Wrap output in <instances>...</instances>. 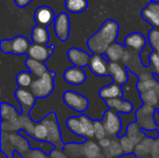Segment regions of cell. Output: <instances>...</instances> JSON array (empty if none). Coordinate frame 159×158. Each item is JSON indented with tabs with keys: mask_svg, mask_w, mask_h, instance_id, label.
I'll return each instance as SVG.
<instances>
[{
	"mask_svg": "<svg viewBox=\"0 0 159 158\" xmlns=\"http://www.w3.org/2000/svg\"><path fill=\"white\" fill-rule=\"evenodd\" d=\"M119 34V24L116 20L107 19L100 29L87 40V47L93 54L103 55L108 47L116 43Z\"/></svg>",
	"mask_w": 159,
	"mask_h": 158,
	"instance_id": "cell-1",
	"label": "cell"
},
{
	"mask_svg": "<svg viewBox=\"0 0 159 158\" xmlns=\"http://www.w3.org/2000/svg\"><path fill=\"white\" fill-rule=\"evenodd\" d=\"M55 73L49 70L42 76L34 78L29 89L37 100H44L52 94L55 88Z\"/></svg>",
	"mask_w": 159,
	"mask_h": 158,
	"instance_id": "cell-2",
	"label": "cell"
},
{
	"mask_svg": "<svg viewBox=\"0 0 159 158\" xmlns=\"http://www.w3.org/2000/svg\"><path fill=\"white\" fill-rule=\"evenodd\" d=\"M40 122L44 124L48 131V136L47 142L52 143L56 149H63L64 147V142L62 141L61 137V127L59 124V120L56 116V114L54 112L48 113L46 116H44Z\"/></svg>",
	"mask_w": 159,
	"mask_h": 158,
	"instance_id": "cell-3",
	"label": "cell"
},
{
	"mask_svg": "<svg viewBox=\"0 0 159 158\" xmlns=\"http://www.w3.org/2000/svg\"><path fill=\"white\" fill-rule=\"evenodd\" d=\"M32 43L23 35H17L11 39H2L0 49L3 54H13L16 56L27 55Z\"/></svg>",
	"mask_w": 159,
	"mask_h": 158,
	"instance_id": "cell-4",
	"label": "cell"
},
{
	"mask_svg": "<svg viewBox=\"0 0 159 158\" xmlns=\"http://www.w3.org/2000/svg\"><path fill=\"white\" fill-rule=\"evenodd\" d=\"M129 78L128 83L122 86V89L124 93L123 99L130 102L134 107L133 112L137 113V111L143 105V101L141 99V93L137 88V83L139 81V78L137 74H135L130 71L129 72Z\"/></svg>",
	"mask_w": 159,
	"mask_h": 158,
	"instance_id": "cell-5",
	"label": "cell"
},
{
	"mask_svg": "<svg viewBox=\"0 0 159 158\" xmlns=\"http://www.w3.org/2000/svg\"><path fill=\"white\" fill-rule=\"evenodd\" d=\"M62 101L68 108L80 115L85 114L89 107V99L74 90L64 91L62 95Z\"/></svg>",
	"mask_w": 159,
	"mask_h": 158,
	"instance_id": "cell-6",
	"label": "cell"
},
{
	"mask_svg": "<svg viewBox=\"0 0 159 158\" xmlns=\"http://www.w3.org/2000/svg\"><path fill=\"white\" fill-rule=\"evenodd\" d=\"M102 121L103 123L104 129L106 130L107 136L110 138H117L122 130V121L119 114L114 110L108 109L105 111Z\"/></svg>",
	"mask_w": 159,
	"mask_h": 158,
	"instance_id": "cell-7",
	"label": "cell"
},
{
	"mask_svg": "<svg viewBox=\"0 0 159 158\" xmlns=\"http://www.w3.org/2000/svg\"><path fill=\"white\" fill-rule=\"evenodd\" d=\"M157 108L148 106V105H143L136 113V118L137 123L142 128V129L146 130H153L157 129V126L155 123L154 115Z\"/></svg>",
	"mask_w": 159,
	"mask_h": 158,
	"instance_id": "cell-8",
	"label": "cell"
},
{
	"mask_svg": "<svg viewBox=\"0 0 159 158\" xmlns=\"http://www.w3.org/2000/svg\"><path fill=\"white\" fill-rule=\"evenodd\" d=\"M15 100H17L20 106L21 114L27 115H30V112L34 109L37 102L36 97L32 93L30 89L21 88H19L15 91Z\"/></svg>",
	"mask_w": 159,
	"mask_h": 158,
	"instance_id": "cell-9",
	"label": "cell"
},
{
	"mask_svg": "<svg viewBox=\"0 0 159 158\" xmlns=\"http://www.w3.org/2000/svg\"><path fill=\"white\" fill-rule=\"evenodd\" d=\"M54 32L57 38L62 42L67 41L70 35V18L65 12L58 14L54 21Z\"/></svg>",
	"mask_w": 159,
	"mask_h": 158,
	"instance_id": "cell-10",
	"label": "cell"
},
{
	"mask_svg": "<svg viewBox=\"0 0 159 158\" xmlns=\"http://www.w3.org/2000/svg\"><path fill=\"white\" fill-rule=\"evenodd\" d=\"M54 49H55L54 45L45 46V45H38V44L32 43L27 52V56L28 58L34 59L35 61L46 62L54 52Z\"/></svg>",
	"mask_w": 159,
	"mask_h": 158,
	"instance_id": "cell-11",
	"label": "cell"
},
{
	"mask_svg": "<svg viewBox=\"0 0 159 158\" xmlns=\"http://www.w3.org/2000/svg\"><path fill=\"white\" fill-rule=\"evenodd\" d=\"M129 69L120 62H109V76L112 77L114 83L121 87L128 83L129 78Z\"/></svg>",
	"mask_w": 159,
	"mask_h": 158,
	"instance_id": "cell-12",
	"label": "cell"
},
{
	"mask_svg": "<svg viewBox=\"0 0 159 158\" xmlns=\"http://www.w3.org/2000/svg\"><path fill=\"white\" fill-rule=\"evenodd\" d=\"M147 42H148L147 38L142 33L133 32L125 37L124 46L126 47V48L140 54L147 45Z\"/></svg>",
	"mask_w": 159,
	"mask_h": 158,
	"instance_id": "cell-13",
	"label": "cell"
},
{
	"mask_svg": "<svg viewBox=\"0 0 159 158\" xmlns=\"http://www.w3.org/2000/svg\"><path fill=\"white\" fill-rule=\"evenodd\" d=\"M90 72L99 77L109 76V62L102 57V55L93 54L89 64Z\"/></svg>",
	"mask_w": 159,
	"mask_h": 158,
	"instance_id": "cell-14",
	"label": "cell"
},
{
	"mask_svg": "<svg viewBox=\"0 0 159 158\" xmlns=\"http://www.w3.org/2000/svg\"><path fill=\"white\" fill-rule=\"evenodd\" d=\"M63 79L67 84L77 87L86 83L87 73L85 72L83 68L71 66L64 71Z\"/></svg>",
	"mask_w": 159,
	"mask_h": 158,
	"instance_id": "cell-15",
	"label": "cell"
},
{
	"mask_svg": "<svg viewBox=\"0 0 159 158\" xmlns=\"http://www.w3.org/2000/svg\"><path fill=\"white\" fill-rule=\"evenodd\" d=\"M91 56L92 55L90 53L78 47H70L67 52V58L73 64V66L80 68H85L89 66Z\"/></svg>",
	"mask_w": 159,
	"mask_h": 158,
	"instance_id": "cell-16",
	"label": "cell"
},
{
	"mask_svg": "<svg viewBox=\"0 0 159 158\" xmlns=\"http://www.w3.org/2000/svg\"><path fill=\"white\" fill-rule=\"evenodd\" d=\"M54 10L48 6H41L34 10V19L37 25L48 27L55 21Z\"/></svg>",
	"mask_w": 159,
	"mask_h": 158,
	"instance_id": "cell-17",
	"label": "cell"
},
{
	"mask_svg": "<svg viewBox=\"0 0 159 158\" xmlns=\"http://www.w3.org/2000/svg\"><path fill=\"white\" fill-rule=\"evenodd\" d=\"M141 16L153 28H159V2H150L141 11Z\"/></svg>",
	"mask_w": 159,
	"mask_h": 158,
	"instance_id": "cell-18",
	"label": "cell"
},
{
	"mask_svg": "<svg viewBox=\"0 0 159 158\" xmlns=\"http://www.w3.org/2000/svg\"><path fill=\"white\" fill-rule=\"evenodd\" d=\"M19 134L21 135L22 137H24L28 141V143H29V146H30L31 150H41L42 152H44L48 156H50V154L56 149V147L52 143H50L48 142L37 141L34 138H33L32 136H30L29 134H27L23 130H20Z\"/></svg>",
	"mask_w": 159,
	"mask_h": 158,
	"instance_id": "cell-19",
	"label": "cell"
},
{
	"mask_svg": "<svg viewBox=\"0 0 159 158\" xmlns=\"http://www.w3.org/2000/svg\"><path fill=\"white\" fill-rule=\"evenodd\" d=\"M98 94H99L100 98L105 102V101L112 100V99L123 98L124 93H123L122 87L113 82L109 85L102 87L100 88Z\"/></svg>",
	"mask_w": 159,
	"mask_h": 158,
	"instance_id": "cell-20",
	"label": "cell"
},
{
	"mask_svg": "<svg viewBox=\"0 0 159 158\" xmlns=\"http://www.w3.org/2000/svg\"><path fill=\"white\" fill-rule=\"evenodd\" d=\"M105 104L108 109L114 110L118 114H130L134 110L132 103L129 101L124 100L123 98L105 101Z\"/></svg>",
	"mask_w": 159,
	"mask_h": 158,
	"instance_id": "cell-21",
	"label": "cell"
},
{
	"mask_svg": "<svg viewBox=\"0 0 159 158\" xmlns=\"http://www.w3.org/2000/svg\"><path fill=\"white\" fill-rule=\"evenodd\" d=\"M8 141H9L10 144L15 148V151L18 152L20 156L24 155L25 153H27L28 151L31 150L28 141L24 137L20 135L19 132L10 133L8 135Z\"/></svg>",
	"mask_w": 159,
	"mask_h": 158,
	"instance_id": "cell-22",
	"label": "cell"
},
{
	"mask_svg": "<svg viewBox=\"0 0 159 158\" xmlns=\"http://www.w3.org/2000/svg\"><path fill=\"white\" fill-rule=\"evenodd\" d=\"M32 42L38 45H45L48 46L49 42V33L47 27L41 25H35L32 29Z\"/></svg>",
	"mask_w": 159,
	"mask_h": 158,
	"instance_id": "cell-23",
	"label": "cell"
},
{
	"mask_svg": "<svg viewBox=\"0 0 159 158\" xmlns=\"http://www.w3.org/2000/svg\"><path fill=\"white\" fill-rule=\"evenodd\" d=\"M25 67L35 78L42 76L44 74L49 71V69L48 68L45 62L38 61L31 58H27L25 60Z\"/></svg>",
	"mask_w": 159,
	"mask_h": 158,
	"instance_id": "cell-24",
	"label": "cell"
},
{
	"mask_svg": "<svg viewBox=\"0 0 159 158\" xmlns=\"http://www.w3.org/2000/svg\"><path fill=\"white\" fill-rule=\"evenodd\" d=\"M83 149L85 158H105L103 153L101 152L99 143H96L95 142L87 140L86 142L83 143Z\"/></svg>",
	"mask_w": 159,
	"mask_h": 158,
	"instance_id": "cell-25",
	"label": "cell"
},
{
	"mask_svg": "<svg viewBox=\"0 0 159 158\" xmlns=\"http://www.w3.org/2000/svg\"><path fill=\"white\" fill-rule=\"evenodd\" d=\"M125 51H126V47L124 45L116 42L108 47V49L104 54L108 58L109 61L118 62L119 61H121Z\"/></svg>",
	"mask_w": 159,
	"mask_h": 158,
	"instance_id": "cell-26",
	"label": "cell"
},
{
	"mask_svg": "<svg viewBox=\"0 0 159 158\" xmlns=\"http://www.w3.org/2000/svg\"><path fill=\"white\" fill-rule=\"evenodd\" d=\"M20 112L9 102H2L0 104V116L2 121H10L20 116Z\"/></svg>",
	"mask_w": 159,
	"mask_h": 158,
	"instance_id": "cell-27",
	"label": "cell"
},
{
	"mask_svg": "<svg viewBox=\"0 0 159 158\" xmlns=\"http://www.w3.org/2000/svg\"><path fill=\"white\" fill-rule=\"evenodd\" d=\"M126 135L134 142L135 145L140 144V143L145 139L143 130L142 129V128L139 126V124H138L137 122L131 123V124L128 127L127 134H126Z\"/></svg>",
	"mask_w": 159,
	"mask_h": 158,
	"instance_id": "cell-28",
	"label": "cell"
},
{
	"mask_svg": "<svg viewBox=\"0 0 159 158\" xmlns=\"http://www.w3.org/2000/svg\"><path fill=\"white\" fill-rule=\"evenodd\" d=\"M65 124H66L68 130L72 134H75L78 137L84 138L83 125H82V122L79 118V115L78 116H76V115L70 116L69 118H67L65 120Z\"/></svg>",
	"mask_w": 159,
	"mask_h": 158,
	"instance_id": "cell-29",
	"label": "cell"
},
{
	"mask_svg": "<svg viewBox=\"0 0 159 158\" xmlns=\"http://www.w3.org/2000/svg\"><path fill=\"white\" fill-rule=\"evenodd\" d=\"M64 7L70 13L78 14L89 7L88 0H64Z\"/></svg>",
	"mask_w": 159,
	"mask_h": 158,
	"instance_id": "cell-30",
	"label": "cell"
},
{
	"mask_svg": "<svg viewBox=\"0 0 159 158\" xmlns=\"http://www.w3.org/2000/svg\"><path fill=\"white\" fill-rule=\"evenodd\" d=\"M79 118L83 125L84 129V138L86 140H90L95 138V131H94V120L89 117V115L86 114H82L79 115Z\"/></svg>",
	"mask_w": 159,
	"mask_h": 158,
	"instance_id": "cell-31",
	"label": "cell"
},
{
	"mask_svg": "<svg viewBox=\"0 0 159 158\" xmlns=\"http://www.w3.org/2000/svg\"><path fill=\"white\" fill-rule=\"evenodd\" d=\"M103 155L105 158H115L121 157L124 155V152L122 150L120 142L118 138H113L111 145L109 148L103 150Z\"/></svg>",
	"mask_w": 159,
	"mask_h": 158,
	"instance_id": "cell-32",
	"label": "cell"
},
{
	"mask_svg": "<svg viewBox=\"0 0 159 158\" xmlns=\"http://www.w3.org/2000/svg\"><path fill=\"white\" fill-rule=\"evenodd\" d=\"M62 150H63L64 154H66L70 157H84L83 143L71 142V143L65 144Z\"/></svg>",
	"mask_w": 159,
	"mask_h": 158,
	"instance_id": "cell-33",
	"label": "cell"
},
{
	"mask_svg": "<svg viewBox=\"0 0 159 158\" xmlns=\"http://www.w3.org/2000/svg\"><path fill=\"white\" fill-rule=\"evenodd\" d=\"M34 76L29 71H21L19 72L16 75V84L18 88H30L33 81L34 80Z\"/></svg>",
	"mask_w": 159,
	"mask_h": 158,
	"instance_id": "cell-34",
	"label": "cell"
},
{
	"mask_svg": "<svg viewBox=\"0 0 159 158\" xmlns=\"http://www.w3.org/2000/svg\"><path fill=\"white\" fill-rule=\"evenodd\" d=\"M19 121H20L21 130L25 131L27 134L32 136L34 129V127L36 125V122L30 116V115L20 114L19 116Z\"/></svg>",
	"mask_w": 159,
	"mask_h": 158,
	"instance_id": "cell-35",
	"label": "cell"
},
{
	"mask_svg": "<svg viewBox=\"0 0 159 158\" xmlns=\"http://www.w3.org/2000/svg\"><path fill=\"white\" fill-rule=\"evenodd\" d=\"M141 99L143 101V105H148L154 108H157L159 104V99L155 89L146 91L141 94Z\"/></svg>",
	"mask_w": 159,
	"mask_h": 158,
	"instance_id": "cell-36",
	"label": "cell"
},
{
	"mask_svg": "<svg viewBox=\"0 0 159 158\" xmlns=\"http://www.w3.org/2000/svg\"><path fill=\"white\" fill-rule=\"evenodd\" d=\"M48 136V131L47 127H46L44 124H42L41 122L36 123L32 137L34 138V139L37 140V141L47 142Z\"/></svg>",
	"mask_w": 159,
	"mask_h": 158,
	"instance_id": "cell-37",
	"label": "cell"
},
{
	"mask_svg": "<svg viewBox=\"0 0 159 158\" xmlns=\"http://www.w3.org/2000/svg\"><path fill=\"white\" fill-rule=\"evenodd\" d=\"M147 40L151 47L159 56V28H152L147 35Z\"/></svg>",
	"mask_w": 159,
	"mask_h": 158,
	"instance_id": "cell-38",
	"label": "cell"
},
{
	"mask_svg": "<svg viewBox=\"0 0 159 158\" xmlns=\"http://www.w3.org/2000/svg\"><path fill=\"white\" fill-rule=\"evenodd\" d=\"M153 52H154L153 47H151V45L149 44V42H147V45L145 46V47L139 54L140 60H141V61H142V63H143V65L144 67H150L151 66L150 57H151V54Z\"/></svg>",
	"mask_w": 159,
	"mask_h": 158,
	"instance_id": "cell-39",
	"label": "cell"
},
{
	"mask_svg": "<svg viewBox=\"0 0 159 158\" xmlns=\"http://www.w3.org/2000/svg\"><path fill=\"white\" fill-rule=\"evenodd\" d=\"M119 142H120L122 150L124 152V155H129V154L134 153L136 145L134 144V142L127 135L119 138Z\"/></svg>",
	"mask_w": 159,
	"mask_h": 158,
	"instance_id": "cell-40",
	"label": "cell"
},
{
	"mask_svg": "<svg viewBox=\"0 0 159 158\" xmlns=\"http://www.w3.org/2000/svg\"><path fill=\"white\" fill-rule=\"evenodd\" d=\"M157 84L158 83L154 78L149 79V80H143V81L139 80L138 83H137V88L140 91V93L142 94V93H144L146 91L155 89Z\"/></svg>",
	"mask_w": 159,
	"mask_h": 158,
	"instance_id": "cell-41",
	"label": "cell"
},
{
	"mask_svg": "<svg viewBox=\"0 0 159 158\" xmlns=\"http://www.w3.org/2000/svg\"><path fill=\"white\" fill-rule=\"evenodd\" d=\"M94 131H95V138L98 141H101L107 137V133L104 129L103 123L100 119L94 120Z\"/></svg>",
	"mask_w": 159,
	"mask_h": 158,
	"instance_id": "cell-42",
	"label": "cell"
},
{
	"mask_svg": "<svg viewBox=\"0 0 159 158\" xmlns=\"http://www.w3.org/2000/svg\"><path fill=\"white\" fill-rule=\"evenodd\" d=\"M22 156L24 158H48L49 156L41 150H30Z\"/></svg>",
	"mask_w": 159,
	"mask_h": 158,
	"instance_id": "cell-43",
	"label": "cell"
},
{
	"mask_svg": "<svg viewBox=\"0 0 159 158\" xmlns=\"http://www.w3.org/2000/svg\"><path fill=\"white\" fill-rule=\"evenodd\" d=\"M150 62H151V68L153 72L159 75V56L156 52H153L151 54Z\"/></svg>",
	"mask_w": 159,
	"mask_h": 158,
	"instance_id": "cell-44",
	"label": "cell"
},
{
	"mask_svg": "<svg viewBox=\"0 0 159 158\" xmlns=\"http://www.w3.org/2000/svg\"><path fill=\"white\" fill-rule=\"evenodd\" d=\"M134 154L136 155L137 158H143L145 157L147 155H149V153L146 151V149L143 147V145L142 143L136 145L135 147V151H134Z\"/></svg>",
	"mask_w": 159,
	"mask_h": 158,
	"instance_id": "cell-45",
	"label": "cell"
},
{
	"mask_svg": "<svg viewBox=\"0 0 159 158\" xmlns=\"http://www.w3.org/2000/svg\"><path fill=\"white\" fill-rule=\"evenodd\" d=\"M144 136L146 138L152 139V140H157L159 139V132L157 129H153V130H146V129H143Z\"/></svg>",
	"mask_w": 159,
	"mask_h": 158,
	"instance_id": "cell-46",
	"label": "cell"
},
{
	"mask_svg": "<svg viewBox=\"0 0 159 158\" xmlns=\"http://www.w3.org/2000/svg\"><path fill=\"white\" fill-rule=\"evenodd\" d=\"M111 142H112V140H110L109 138H104V139H102V140H101V141H99V145H100V147L101 148H102L103 150L104 149H107V148H109V146L111 145Z\"/></svg>",
	"mask_w": 159,
	"mask_h": 158,
	"instance_id": "cell-47",
	"label": "cell"
},
{
	"mask_svg": "<svg viewBox=\"0 0 159 158\" xmlns=\"http://www.w3.org/2000/svg\"><path fill=\"white\" fill-rule=\"evenodd\" d=\"M61 149H55L51 154H50V156H49V157L51 158H67L66 157V156L61 151Z\"/></svg>",
	"mask_w": 159,
	"mask_h": 158,
	"instance_id": "cell-48",
	"label": "cell"
},
{
	"mask_svg": "<svg viewBox=\"0 0 159 158\" xmlns=\"http://www.w3.org/2000/svg\"><path fill=\"white\" fill-rule=\"evenodd\" d=\"M33 0H14V3L15 5L20 7V8H22V7H27Z\"/></svg>",
	"mask_w": 159,
	"mask_h": 158,
	"instance_id": "cell-49",
	"label": "cell"
},
{
	"mask_svg": "<svg viewBox=\"0 0 159 158\" xmlns=\"http://www.w3.org/2000/svg\"><path fill=\"white\" fill-rule=\"evenodd\" d=\"M153 155H159V139L155 141L154 147L152 150V156Z\"/></svg>",
	"mask_w": 159,
	"mask_h": 158,
	"instance_id": "cell-50",
	"label": "cell"
},
{
	"mask_svg": "<svg viewBox=\"0 0 159 158\" xmlns=\"http://www.w3.org/2000/svg\"><path fill=\"white\" fill-rule=\"evenodd\" d=\"M154 119H155V123L156 125L159 127V113L157 111V109H156V112H155V115H154Z\"/></svg>",
	"mask_w": 159,
	"mask_h": 158,
	"instance_id": "cell-51",
	"label": "cell"
},
{
	"mask_svg": "<svg viewBox=\"0 0 159 158\" xmlns=\"http://www.w3.org/2000/svg\"><path fill=\"white\" fill-rule=\"evenodd\" d=\"M153 77H154V79H155V80H156V81H157V83L159 84V75L158 74H155V73H154V74H153Z\"/></svg>",
	"mask_w": 159,
	"mask_h": 158,
	"instance_id": "cell-52",
	"label": "cell"
},
{
	"mask_svg": "<svg viewBox=\"0 0 159 158\" xmlns=\"http://www.w3.org/2000/svg\"><path fill=\"white\" fill-rule=\"evenodd\" d=\"M155 90H156V92H157V96H158V99H159V84L157 85V87H156Z\"/></svg>",
	"mask_w": 159,
	"mask_h": 158,
	"instance_id": "cell-53",
	"label": "cell"
},
{
	"mask_svg": "<svg viewBox=\"0 0 159 158\" xmlns=\"http://www.w3.org/2000/svg\"><path fill=\"white\" fill-rule=\"evenodd\" d=\"M157 111H158V113H159V104H158V106L157 107Z\"/></svg>",
	"mask_w": 159,
	"mask_h": 158,
	"instance_id": "cell-54",
	"label": "cell"
},
{
	"mask_svg": "<svg viewBox=\"0 0 159 158\" xmlns=\"http://www.w3.org/2000/svg\"><path fill=\"white\" fill-rule=\"evenodd\" d=\"M150 1H151V2H156L157 0H150Z\"/></svg>",
	"mask_w": 159,
	"mask_h": 158,
	"instance_id": "cell-55",
	"label": "cell"
},
{
	"mask_svg": "<svg viewBox=\"0 0 159 158\" xmlns=\"http://www.w3.org/2000/svg\"><path fill=\"white\" fill-rule=\"evenodd\" d=\"M157 130H158V132H159V127H157Z\"/></svg>",
	"mask_w": 159,
	"mask_h": 158,
	"instance_id": "cell-56",
	"label": "cell"
},
{
	"mask_svg": "<svg viewBox=\"0 0 159 158\" xmlns=\"http://www.w3.org/2000/svg\"><path fill=\"white\" fill-rule=\"evenodd\" d=\"M115 158H121V157H115Z\"/></svg>",
	"mask_w": 159,
	"mask_h": 158,
	"instance_id": "cell-57",
	"label": "cell"
}]
</instances>
